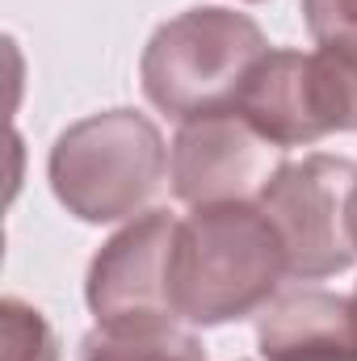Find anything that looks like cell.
Segmentation results:
<instances>
[{
  "label": "cell",
  "mask_w": 357,
  "mask_h": 361,
  "mask_svg": "<svg viewBox=\"0 0 357 361\" xmlns=\"http://www.w3.org/2000/svg\"><path fill=\"white\" fill-rule=\"evenodd\" d=\"M349 298H353V315H357V290H353V294H349Z\"/></svg>",
  "instance_id": "cell-13"
},
{
  "label": "cell",
  "mask_w": 357,
  "mask_h": 361,
  "mask_svg": "<svg viewBox=\"0 0 357 361\" xmlns=\"http://www.w3.org/2000/svg\"><path fill=\"white\" fill-rule=\"evenodd\" d=\"M236 114L277 147H307L341 130L337 80L320 55L303 51H269L253 68Z\"/></svg>",
  "instance_id": "cell-7"
},
{
  "label": "cell",
  "mask_w": 357,
  "mask_h": 361,
  "mask_svg": "<svg viewBox=\"0 0 357 361\" xmlns=\"http://www.w3.org/2000/svg\"><path fill=\"white\" fill-rule=\"evenodd\" d=\"M55 197L80 223H118L152 206L169 177V152L152 118L105 109L72 122L47 160Z\"/></svg>",
  "instance_id": "cell-3"
},
{
  "label": "cell",
  "mask_w": 357,
  "mask_h": 361,
  "mask_svg": "<svg viewBox=\"0 0 357 361\" xmlns=\"http://www.w3.org/2000/svg\"><path fill=\"white\" fill-rule=\"evenodd\" d=\"M286 252L257 202L193 206L177 223L169 294L185 324H231L257 315L282 290Z\"/></svg>",
  "instance_id": "cell-1"
},
{
  "label": "cell",
  "mask_w": 357,
  "mask_h": 361,
  "mask_svg": "<svg viewBox=\"0 0 357 361\" xmlns=\"http://www.w3.org/2000/svg\"><path fill=\"white\" fill-rule=\"evenodd\" d=\"M265 55L269 42L253 17L202 4L152 34L139 59V80L160 114L189 122L236 109L253 68Z\"/></svg>",
  "instance_id": "cell-2"
},
{
  "label": "cell",
  "mask_w": 357,
  "mask_h": 361,
  "mask_svg": "<svg viewBox=\"0 0 357 361\" xmlns=\"http://www.w3.org/2000/svg\"><path fill=\"white\" fill-rule=\"evenodd\" d=\"M282 156H286V147L269 143L236 109L189 118V122H181L173 152H169L173 193L185 206L253 202L265 193L273 173L286 164Z\"/></svg>",
  "instance_id": "cell-5"
},
{
  "label": "cell",
  "mask_w": 357,
  "mask_h": 361,
  "mask_svg": "<svg viewBox=\"0 0 357 361\" xmlns=\"http://www.w3.org/2000/svg\"><path fill=\"white\" fill-rule=\"evenodd\" d=\"M80 361H206V345L177 319L122 328L97 324L80 341Z\"/></svg>",
  "instance_id": "cell-10"
},
{
  "label": "cell",
  "mask_w": 357,
  "mask_h": 361,
  "mask_svg": "<svg viewBox=\"0 0 357 361\" xmlns=\"http://www.w3.org/2000/svg\"><path fill=\"white\" fill-rule=\"evenodd\" d=\"M0 361H59V345L42 311L21 298L0 302Z\"/></svg>",
  "instance_id": "cell-11"
},
{
  "label": "cell",
  "mask_w": 357,
  "mask_h": 361,
  "mask_svg": "<svg viewBox=\"0 0 357 361\" xmlns=\"http://www.w3.org/2000/svg\"><path fill=\"white\" fill-rule=\"evenodd\" d=\"M173 235L177 219L169 210H147L114 240L101 244L89 265L85 298L97 324H164L181 319L169 294V265H173Z\"/></svg>",
  "instance_id": "cell-6"
},
{
  "label": "cell",
  "mask_w": 357,
  "mask_h": 361,
  "mask_svg": "<svg viewBox=\"0 0 357 361\" xmlns=\"http://www.w3.org/2000/svg\"><path fill=\"white\" fill-rule=\"evenodd\" d=\"M349 231H353V248H357V189H353V202H349Z\"/></svg>",
  "instance_id": "cell-12"
},
{
  "label": "cell",
  "mask_w": 357,
  "mask_h": 361,
  "mask_svg": "<svg viewBox=\"0 0 357 361\" xmlns=\"http://www.w3.org/2000/svg\"><path fill=\"white\" fill-rule=\"evenodd\" d=\"M357 189V164L345 156H303L286 160L257 206L273 223L286 273L294 281H324L353 265L349 202Z\"/></svg>",
  "instance_id": "cell-4"
},
{
  "label": "cell",
  "mask_w": 357,
  "mask_h": 361,
  "mask_svg": "<svg viewBox=\"0 0 357 361\" xmlns=\"http://www.w3.org/2000/svg\"><path fill=\"white\" fill-rule=\"evenodd\" d=\"M303 21L337 80L341 130H357V0H303Z\"/></svg>",
  "instance_id": "cell-9"
},
{
  "label": "cell",
  "mask_w": 357,
  "mask_h": 361,
  "mask_svg": "<svg viewBox=\"0 0 357 361\" xmlns=\"http://www.w3.org/2000/svg\"><path fill=\"white\" fill-rule=\"evenodd\" d=\"M248 4H257V0H248Z\"/></svg>",
  "instance_id": "cell-14"
},
{
  "label": "cell",
  "mask_w": 357,
  "mask_h": 361,
  "mask_svg": "<svg viewBox=\"0 0 357 361\" xmlns=\"http://www.w3.org/2000/svg\"><path fill=\"white\" fill-rule=\"evenodd\" d=\"M265 361H357L353 298L324 286H282L257 311Z\"/></svg>",
  "instance_id": "cell-8"
}]
</instances>
